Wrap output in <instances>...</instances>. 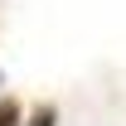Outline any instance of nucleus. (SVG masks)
I'll list each match as a JSON object with an SVG mask.
<instances>
[{"mask_svg": "<svg viewBox=\"0 0 126 126\" xmlns=\"http://www.w3.org/2000/svg\"><path fill=\"white\" fill-rule=\"evenodd\" d=\"M15 116H19L15 102H0V126H15Z\"/></svg>", "mask_w": 126, "mask_h": 126, "instance_id": "obj_1", "label": "nucleus"}, {"mask_svg": "<svg viewBox=\"0 0 126 126\" xmlns=\"http://www.w3.org/2000/svg\"><path fill=\"white\" fill-rule=\"evenodd\" d=\"M29 126H53V107H39V111H34V121Z\"/></svg>", "mask_w": 126, "mask_h": 126, "instance_id": "obj_2", "label": "nucleus"}]
</instances>
